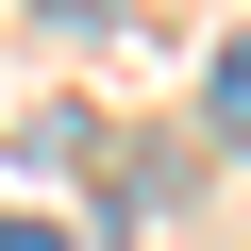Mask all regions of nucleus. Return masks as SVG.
I'll return each instance as SVG.
<instances>
[{"instance_id": "obj_2", "label": "nucleus", "mask_w": 251, "mask_h": 251, "mask_svg": "<svg viewBox=\"0 0 251 251\" xmlns=\"http://www.w3.org/2000/svg\"><path fill=\"white\" fill-rule=\"evenodd\" d=\"M50 17H134V0H50Z\"/></svg>"}, {"instance_id": "obj_1", "label": "nucleus", "mask_w": 251, "mask_h": 251, "mask_svg": "<svg viewBox=\"0 0 251 251\" xmlns=\"http://www.w3.org/2000/svg\"><path fill=\"white\" fill-rule=\"evenodd\" d=\"M0 251H84L67 218H17V201H0Z\"/></svg>"}]
</instances>
